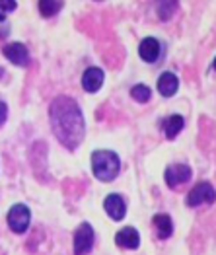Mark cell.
Masks as SVG:
<instances>
[{
	"instance_id": "obj_16",
	"label": "cell",
	"mask_w": 216,
	"mask_h": 255,
	"mask_svg": "<svg viewBox=\"0 0 216 255\" xmlns=\"http://www.w3.org/2000/svg\"><path fill=\"white\" fill-rule=\"evenodd\" d=\"M65 2L63 0H37V8H39V14L41 18H55L59 16V12L63 10Z\"/></svg>"
},
{
	"instance_id": "obj_19",
	"label": "cell",
	"mask_w": 216,
	"mask_h": 255,
	"mask_svg": "<svg viewBox=\"0 0 216 255\" xmlns=\"http://www.w3.org/2000/svg\"><path fill=\"white\" fill-rule=\"evenodd\" d=\"M6 119H8V104L0 100V127L6 123Z\"/></svg>"
},
{
	"instance_id": "obj_3",
	"label": "cell",
	"mask_w": 216,
	"mask_h": 255,
	"mask_svg": "<svg viewBox=\"0 0 216 255\" xmlns=\"http://www.w3.org/2000/svg\"><path fill=\"white\" fill-rule=\"evenodd\" d=\"M187 207H211L216 203V189L211 181H199L185 199Z\"/></svg>"
},
{
	"instance_id": "obj_18",
	"label": "cell",
	"mask_w": 216,
	"mask_h": 255,
	"mask_svg": "<svg viewBox=\"0 0 216 255\" xmlns=\"http://www.w3.org/2000/svg\"><path fill=\"white\" fill-rule=\"evenodd\" d=\"M18 10V0H0V23H6V18Z\"/></svg>"
},
{
	"instance_id": "obj_20",
	"label": "cell",
	"mask_w": 216,
	"mask_h": 255,
	"mask_svg": "<svg viewBox=\"0 0 216 255\" xmlns=\"http://www.w3.org/2000/svg\"><path fill=\"white\" fill-rule=\"evenodd\" d=\"M8 33H10V27H8V25H4V27H0V39H4V37H6Z\"/></svg>"
},
{
	"instance_id": "obj_15",
	"label": "cell",
	"mask_w": 216,
	"mask_h": 255,
	"mask_svg": "<svg viewBox=\"0 0 216 255\" xmlns=\"http://www.w3.org/2000/svg\"><path fill=\"white\" fill-rule=\"evenodd\" d=\"M152 224L156 228V234L160 240H168L173 234V220L166 213H158L152 216Z\"/></svg>"
},
{
	"instance_id": "obj_4",
	"label": "cell",
	"mask_w": 216,
	"mask_h": 255,
	"mask_svg": "<svg viewBox=\"0 0 216 255\" xmlns=\"http://www.w3.org/2000/svg\"><path fill=\"white\" fill-rule=\"evenodd\" d=\"M6 222H8V228L14 234H25L29 224H31V211H29V207H25L23 203H16L8 211Z\"/></svg>"
},
{
	"instance_id": "obj_12",
	"label": "cell",
	"mask_w": 216,
	"mask_h": 255,
	"mask_svg": "<svg viewBox=\"0 0 216 255\" xmlns=\"http://www.w3.org/2000/svg\"><path fill=\"white\" fill-rule=\"evenodd\" d=\"M185 128V117L179 115V113H172L168 117L162 119V130H164V136L168 140H173L177 138V134Z\"/></svg>"
},
{
	"instance_id": "obj_9",
	"label": "cell",
	"mask_w": 216,
	"mask_h": 255,
	"mask_svg": "<svg viewBox=\"0 0 216 255\" xmlns=\"http://www.w3.org/2000/svg\"><path fill=\"white\" fill-rule=\"evenodd\" d=\"M104 82H106V72L100 66H88L84 70V74H82V80H80L84 92H88V94L100 92Z\"/></svg>"
},
{
	"instance_id": "obj_23",
	"label": "cell",
	"mask_w": 216,
	"mask_h": 255,
	"mask_svg": "<svg viewBox=\"0 0 216 255\" xmlns=\"http://www.w3.org/2000/svg\"><path fill=\"white\" fill-rule=\"evenodd\" d=\"M96 2H104V0H96Z\"/></svg>"
},
{
	"instance_id": "obj_11",
	"label": "cell",
	"mask_w": 216,
	"mask_h": 255,
	"mask_svg": "<svg viewBox=\"0 0 216 255\" xmlns=\"http://www.w3.org/2000/svg\"><path fill=\"white\" fill-rule=\"evenodd\" d=\"M115 246L121 250H138L140 246V234L136 232V228L125 226L115 234Z\"/></svg>"
},
{
	"instance_id": "obj_17",
	"label": "cell",
	"mask_w": 216,
	"mask_h": 255,
	"mask_svg": "<svg viewBox=\"0 0 216 255\" xmlns=\"http://www.w3.org/2000/svg\"><path fill=\"white\" fill-rule=\"evenodd\" d=\"M129 94L136 104H148L152 98V90L146 84H134L130 88Z\"/></svg>"
},
{
	"instance_id": "obj_22",
	"label": "cell",
	"mask_w": 216,
	"mask_h": 255,
	"mask_svg": "<svg viewBox=\"0 0 216 255\" xmlns=\"http://www.w3.org/2000/svg\"><path fill=\"white\" fill-rule=\"evenodd\" d=\"M4 74H6V72H4V70H2V68H0V76H4Z\"/></svg>"
},
{
	"instance_id": "obj_21",
	"label": "cell",
	"mask_w": 216,
	"mask_h": 255,
	"mask_svg": "<svg viewBox=\"0 0 216 255\" xmlns=\"http://www.w3.org/2000/svg\"><path fill=\"white\" fill-rule=\"evenodd\" d=\"M213 68H215V72H216V57H215V61H213Z\"/></svg>"
},
{
	"instance_id": "obj_13",
	"label": "cell",
	"mask_w": 216,
	"mask_h": 255,
	"mask_svg": "<svg viewBox=\"0 0 216 255\" xmlns=\"http://www.w3.org/2000/svg\"><path fill=\"white\" fill-rule=\"evenodd\" d=\"M154 14L160 21H170L179 10V0H152Z\"/></svg>"
},
{
	"instance_id": "obj_14",
	"label": "cell",
	"mask_w": 216,
	"mask_h": 255,
	"mask_svg": "<svg viewBox=\"0 0 216 255\" xmlns=\"http://www.w3.org/2000/svg\"><path fill=\"white\" fill-rule=\"evenodd\" d=\"M177 90H179V78H177V74L172 72V70L162 72L160 78H158V92H160V96L172 98V96L177 94Z\"/></svg>"
},
{
	"instance_id": "obj_5",
	"label": "cell",
	"mask_w": 216,
	"mask_h": 255,
	"mask_svg": "<svg viewBox=\"0 0 216 255\" xmlns=\"http://www.w3.org/2000/svg\"><path fill=\"white\" fill-rule=\"evenodd\" d=\"M96 244V232L90 222H82L74 230V240H72V252L74 255H88Z\"/></svg>"
},
{
	"instance_id": "obj_7",
	"label": "cell",
	"mask_w": 216,
	"mask_h": 255,
	"mask_svg": "<svg viewBox=\"0 0 216 255\" xmlns=\"http://www.w3.org/2000/svg\"><path fill=\"white\" fill-rule=\"evenodd\" d=\"M2 55L6 61H10L16 66H27L31 57H29V49L23 45L22 41H10L2 47Z\"/></svg>"
},
{
	"instance_id": "obj_6",
	"label": "cell",
	"mask_w": 216,
	"mask_h": 255,
	"mask_svg": "<svg viewBox=\"0 0 216 255\" xmlns=\"http://www.w3.org/2000/svg\"><path fill=\"white\" fill-rule=\"evenodd\" d=\"M193 177V170L187 164H170L164 171V181L170 189H175L183 183H187Z\"/></svg>"
},
{
	"instance_id": "obj_10",
	"label": "cell",
	"mask_w": 216,
	"mask_h": 255,
	"mask_svg": "<svg viewBox=\"0 0 216 255\" xmlns=\"http://www.w3.org/2000/svg\"><path fill=\"white\" fill-rule=\"evenodd\" d=\"M104 209H106V213L109 214L111 220L121 222L127 214V203L119 193H111L104 199Z\"/></svg>"
},
{
	"instance_id": "obj_8",
	"label": "cell",
	"mask_w": 216,
	"mask_h": 255,
	"mask_svg": "<svg viewBox=\"0 0 216 255\" xmlns=\"http://www.w3.org/2000/svg\"><path fill=\"white\" fill-rule=\"evenodd\" d=\"M162 51H164V47H162V43L160 39H156V37H144L140 45H138V57L144 61V63L148 64H154L160 61V57H162Z\"/></svg>"
},
{
	"instance_id": "obj_1",
	"label": "cell",
	"mask_w": 216,
	"mask_h": 255,
	"mask_svg": "<svg viewBox=\"0 0 216 255\" xmlns=\"http://www.w3.org/2000/svg\"><path fill=\"white\" fill-rule=\"evenodd\" d=\"M49 123L55 138L68 152H74L86 136V119L78 102L70 96H57L49 106Z\"/></svg>"
},
{
	"instance_id": "obj_2",
	"label": "cell",
	"mask_w": 216,
	"mask_h": 255,
	"mask_svg": "<svg viewBox=\"0 0 216 255\" xmlns=\"http://www.w3.org/2000/svg\"><path fill=\"white\" fill-rule=\"evenodd\" d=\"M121 171V158L113 150H94L92 152V173L96 179L109 183Z\"/></svg>"
}]
</instances>
